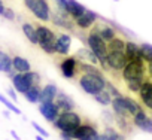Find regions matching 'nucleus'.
Returning a JSON list of instances; mask_svg holds the SVG:
<instances>
[{
  "label": "nucleus",
  "mask_w": 152,
  "mask_h": 140,
  "mask_svg": "<svg viewBox=\"0 0 152 140\" xmlns=\"http://www.w3.org/2000/svg\"><path fill=\"white\" fill-rule=\"evenodd\" d=\"M0 72L9 75L11 78L15 75V70L12 66V57L2 49H0Z\"/></svg>",
  "instance_id": "obj_20"
},
{
  "label": "nucleus",
  "mask_w": 152,
  "mask_h": 140,
  "mask_svg": "<svg viewBox=\"0 0 152 140\" xmlns=\"http://www.w3.org/2000/svg\"><path fill=\"white\" fill-rule=\"evenodd\" d=\"M125 43H127L125 39L116 36L115 39L107 42V49L109 52H125Z\"/></svg>",
  "instance_id": "obj_27"
},
{
  "label": "nucleus",
  "mask_w": 152,
  "mask_h": 140,
  "mask_svg": "<svg viewBox=\"0 0 152 140\" xmlns=\"http://www.w3.org/2000/svg\"><path fill=\"white\" fill-rule=\"evenodd\" d=\"M125 55H127L128 61H134V60L142 58V55H140V45H137V43H134L131 40H127V43H125Z\"/></svg>",
  "instance_id": "obj_25"
},
{
  "label": "nucleus",
  "mask_w": 152,
  "mask_h": 140,
  "mask_svg": "<svg viewBox=\"0 0 152 140\" xmlns=\"http://www.w3.org/2000/svg\"><path fill=\"white\" fill-rule=\"evenodd\" d=\"M84 73H88V75H103V69L96 66V64L81 61V75H84Z\"/></svg>",
  "instance_id": "obj_30"
},
{
  "label": "nucleus",
  "mask_w": 152,
  "mask_h": 140,
  "mask_svg": "<svg viewBox=\"0 0 152 140\" xmlns=\"http://www.w3.org/2000/svg\"><path fill=\"white\" fill-rule=\"evenodd\" d=\"M57 106H58V109L61 110V112H69V110H75L76 109V104H75V101L67 96V94H64V93H58V96H57V98H55V101H54Z\"/></svg>",
  "instance_id": "obj_21"
},
{
  "label": "nucleus",
  "mask_w": 152,
  "mask_h": 140,
  "mask_svg": "<svg viewBox=\"0 0 152 140\" xmlns=\"http://www.w3.org/2000/svg\"><path fill=\"white\" fill-rule=\"evenodd\" d=\"M60 70L66 79H78L81 76V60L75 55H66L60 60Z\"/></svg>",
  "instance_id": "obj_7"
},
{
  "label": "nucleus",
  "mask_w": 152,
  "mask_h": 140,
  "mask_svg": "<svg viewBox=\"0 0 152 140\" xmlns=\"http://www.w3.org/2000/svg\"><path fill=\"white\" fill-rule=\"evenodd\" d=\"M11 136H12V137H14V139H15V140H21V137H20V136H18V134H17V131H14V130H12V131H11Z\"/></svg>",
  "instance_id": "obj_42"
},
{
  "label": "nucleus",
  "mask_w": 152,
  "mask_h": 140,
  "mask_svg": "<svg viewBox=\"0 0 152 140\" xmlns=\"http://www.w3.org/2000/svg\"><path fill=\"white\" fill-rule=\"evenodd\" d=\"M148 78H151V79H152V63H149V64H148Z\"/></svg>",
  "instance_id": "obj_40"
},
{
  "label": "nucleus",
  "mask_w": 152,
  "mask_h": 140,
  "mask_svg": "<svg viewBox=\"0 0 152 140\" xmlns=\"http://www.w3.org/2000/svg\"><path fill=\"white\" fill-rule=\"evenodd\" d=\"M8 96H9V98L15 103V101H18V97H17V90L15 88H8Z\"/></svg>",
  "instance_id": "obj_38"
},
{
  "label": "nucleus",
  "mask_w": 152,
  "mask_h": 140,
  "mask_svg": "<svg viewBox=\"0 0 152 140\" xmlns=\"http://www.w3.org/2000/svg\"><path fill=\"white\" fill-rule=\"evenodd\" d=\"M97 140H109V139H107V137H106L103 133H100V136L97 137Z\"/></svg>",
  "instance_id": "obj_43"
},
{
  "label": "nucleus",
  "mask_w": 152,
  "mask_h": 140,
  "mask_svg": "<svg viewBox=\"0 0 152 140\" xmlns=\"http://www.w3.org/2000/svg\"><path fill=\"white\" fill-rule=\"evenodd\" d=\"M0 103H2L8 110H11L12 113H15V115H21V110L17 107V104L11 100V98H8V97H5L2 93H0Z\"/></svg>",
  "instance_id": "obj_32"
},
{
  "label": "nucleus",
  "mask_w": 152,
  "mask_h": 140,
  "mask_svg": "<svg viewBox=\"0 0 152 140\" xmlns=\"http://www.w3.org/2000/svg\"><path fill=\"white\" fill-rule=\"evenodd\" d=\"M21 28H23V33H24V36L27 37V40H28L30 43H33V45H37V43H39L36 26H33L31 23H23Z\"/></svg>",
  "instance_id": "obj_24"
},
{
  "label": "nucleus",
  "mask_w": 152,
  "mask_h": 140,
  "mask_svg": "<svg viewBox=\"0 0 152 140\" xmlns=\"http://www.w3.org/2000/svg\"><path fill=\"white\" fill-rule=\"evenodd\" d=\"M31 127H33V128H34V130L37 131V134H40V136H43L45 139H48L49 133H48V131H46V130H45L43 127H40V125H39L37 122H31Z\"/></svg>",
  "instance_id": "obj_36"
},
{
  "label": "nucleus",
  "mask_w": 152,
  "mask_h": 140,
  "mask_svg": "<svg viewBox=\"0 0 152 140\" xmlns=\"http://www.w3.org/2000/svg\"><path fill=\"white\" fill-rule=\"evenodd\" d=\"M5 3H3V0H0V15H3V12H5Z\"/></svg>",
  "instance_id": "obj_41"
},
{
  "label": "nucleus",
  "mask_w": 152,
  "mask_h": 140,
  "mask_svg": "<svg viewBox=\"0 0 152 140\" xmlns=\"http://www.w3.org/2000/svg\"><path fill=\"white\" fill-rule=\"evenodd\" d=\"M12 66H14V70L17 73H27L31 70V64L27 58L21 57V55H14L12 57Z\"/></svg>",
  "instance_id": "obj_22"
},
{
  "label": "nucleus",
  "mask_w": 152,
  "mask_h": 140,
  "mask_svg": "<svg viewBox=\"0 0 152 140\" xmlns=\"http://www.w3.org/2000/svg\"><path fill=\"white\" fill-rule=\"evenodd\" d=\"M36 28H37V39H39L37 45L40 46V49L48 55H55L57 54V49H55L57 33L46 26H36Z\"/></svg>",
  "instance_id": "obj_4"
},
{
  "label": "nucleus",
  "mask_w": 152,
  "mask_h": 140,
  "mask_svg": "<svg viewBox=\"0 0 152 140\" xmlns=\"http://www.w3.org/2000/svg\"><path fill=\"white\" fill-rule=\"evenodd\" d=\"M40 94H42V87L40 85H36V87H31L26 94V100L28 103H40Z\"/></svg>",
  "instance_id": "obj_28"
},
{
  "label": "nucleus",
  "mask_w": 152,
  "mask_h": 140,
  "mask_svg": "<svg viewBox=\"0 0 152 140\" xmlns=\"http://www.w3.org/2000/svg\"><path fill=\"white\" fill-rule=\"evenodd\" d=\"M49 21L52 23V26L64 28V30H73V26H75V21L70 18L67 11L60 8L58 5H55L54 2H52V6H51V20Z\"/></svg>",
  "instance_id": "obj_8"
},
{
  "label": "nucleus",
  "mask_w": 152,
  "mask_h": 140,
  "mask_svg": "<svg viewBox=\"0 0 152 140\" xmlns=\"http://www.w3.org/2000/svg\"><path fill=\"white\" fill-rule=\"evenodd\" d=\"M39 112L40 115L48 121V122H55L57 118L60 116L61 110L58 109V106L55 103H39Z\"/></svg>",
  "instance_id": "obj_15"
},
{
  "label": "nucleus",
  "mask_w": 152,
  "mask_h": 140,
  "mask_svg": "<svg viewBox=\"0 0 152 140\" xmlns=\"http://www.w3.org/2000/svg\"><path fill=\"white\" fill-rule=\"evenodd\" d=\"M106 64L112 72H122L124 67L128 64L125 52H109L106 58Z\"/></svg>",
  "instance_id": "obj_11"
},
{
  "label": "nucleus",
  "mask_w": 152,
  "mask_h": 140,
  "mask_svg": "<svg viewBox=\"0 0 152 140\" xmlns=\"http://www.w3.org/2000/svg\"><path fill=\"white\" fill-rule=\"evenodd\" d=\"M3 18H6V20H9V21H14L15 20V12H14V9H11V8H5V12H3V15H2Z\"/></svg>",
  "instance_id": "obj_37"
},
{
  "label": "nucleus",
  "mask_w": 152,
  "mask_h": 140,
  "mask_svg": "<svg viewBox=\"0 0 152 140\" xmlns=\"http://www.w3.org/2000/svg\"><path fill=\"white\" fill-rule=\"evenodd\" d=\"M60 137H61V140H75L73 136H70L67 133H60Z\"/></svg>",
  "instance_id": "obj_39"
},
{
  "label": "nucleus",
  "mask_w": 152,
  "mask_h": 140,
  "mask_svg": "<svg viewBox=\"0 0 152 140\" xmlns=\"http://www.w3.org/2000/svg\"><path fill=\"white\" fill-rule=\"evenodd\" d=\"M112 112L115 116H124V118H130L133 119V116L130 115L128 112V107H127V101H125V96H119V97H115L112 100Z\"/></svg>",
  "instance_id": "obj_17"
},
{
  "label": "nucleus",
  "mask_w": 152,
  "mask_h": 140,
  "mask_svg": "<svg viewBox=\"0 0 152 140\" xmlns=\"http://www.w3.org/2000/svg\"><path fill=\"white\" fill-rule=\"evenodd\" d=\"M133 125L145 133H152V118L143 107L133 116Z\"/></svg>",
  "instance_id": "obj_12"
},
{
  "label": "nucleus",
  "mask_w": 152,
  "mask_h": 140,
  "mask_svg": "<svg viewBox=\"0 0 152 140\" xmlns=\"http://www.w3.org/2000/svg\"><path fill=\"white\" fill-rule=\"evenodd\" d=\"M100 136V131L97 130V127L91 122H82L81 127L75 131L73 139L75 140H97V137Z\"/></svg>",
  "instance_id": "obj_9"
},
{
  "label": "nucleus",
  "mask_w": 152,
  "mask_h": 140,
  "mask_svg": "<svg viewBox=\"0 0 152 140\" xmlns=\"http://www.w3.org/2000/svg\"><path fill=\"white\" fill-rule=\"evenodd\" d=\"M9 112H11V110H3V116L9 118Z\"/></svg>",
  "instance_id": "obj_45"
},
{
  "label": "nucleus",
  "mask_w": 152,
  "mask_h": 140,
  "mask_svg": "<svg viewBox=\"0 0 152 140\" xmlns=\"http://www.w3.org/2000/svg\"><path fill=\"white\" fill-rule=\"evenodd\" d=\"M146 78H148V64L145 63L143 58L128 61V64L121 72V79H122L125 88L133 94L139 93V90L142 88Z\"/></svg>",
  "instance_id": "obj_1"
},
{
  "label": "nucleus",
  "mask_w": 152,
  "mask_h": 140,
  "mask_svg": "<svg viewBox=\"0 0 152 140\" xmlns=\"http://www.w3.org/2000/svg\"><path fill=\"white\" fill-rule=\"evenodd\" d=\"M110 94H112V97L115 98V97H119V96H122L121 93H119V90H118V87L116 85H113L112 82H109V81H106V87H104Z\"/></svg>",
  "instance_id": "obj_35"
},
{
  "label": "nucleus",
  "mask_w": 152,
  "mask_h": 140,
  "mask_svg": "<svg viewBox=\"0 0 152 140\" xmlns=\"http://www.w3.org/2000/svg\"><path fill=\"white\" fill-rule=\"evenodd\" d=\"M103 134L109 140H127L125 136H124V133H121L118 128H113V127H104Z\"/></svg>",
  "instance_id": "obj_31"
},
{
  "label": "nucleus",
  "mask_w": 152,
  "mask_h": 140,
  "mask_svg": "<svg viewBox=\"0 0 152 140\" xmlns=\"http://www.w3.org/2000/svg\"><path fill=\"white\" fill-rule=\"evenodd\" d=\"M140 55L145 60L146 64L152 63V45L149 43H142L140 45Z\"/></svg>",
  "instance_id": "obj_33"
},
{
  "label": "nucleus",
  "mask_w": 152,
  "mask_h": 140,
  "mask_svg": "<svg viewBox=\"0 0 152 140\" xmlns=\"http://www.w3.org/2000/svg\"><path fill=\"white\" fill-rule=\"evenodd\" d=\"M78 84L87 94L94 97L97 93L104 90L106 78H104V75H88V73H84V75H81L78 78Z\"/></svg>",
  "instance_id": "obj_5"
},
{
  "label": "nucleus",
  "mask_w": 152,
  "mask_h": 140,
  "mask_svg": "<svg viewBox=\"0 0 152 140\" xmlns=\"http://www.w3.org/2000/svg\"><path fill=\"white\" fill-rule=\"evenodd\" d=\"M12 85L17 90V93H21V94H26L31 88V84L28 82L26 73H15L12 76Z\"/></svg>",
  "instance_id": "obj_18"
},
{
  "label": "nucleus",
  "mask_w": 152,
  "mask_h": 140,
  "mask_svg": "<svg viewBox=\"0 0 152 140\" xmlns=\"http://www.w3.org/2000/svg\"><path fill=\"white\" fill-rule=\"evenodd\" d=\"M115 2H118V0H115Z\"/></svg>",
  "instance_id": "obj_46"
},
{
  "label": "nucleus",
  "mask_w": 152,
  "mask_h": 140,
  "mask_svg": "<svg viewBox=\"0 0 152 140\" xmlns=\"http://www.w3.org/2000/svg\"><path fill=\"white\" fill-rule=\"evenodd\" d=\"M36 140H46V139H45L43 136H40V134H37V136H36Z\"/></svg>",
  "instance_id": "obj_44"
},
{
  "label": "nucleus",
  "mask_w": 152,
  "mask_h": 140,
  "mask_svg": "<svg viewBox=\"0 0 152 140\" xmlns=\"http://www.w3.org/2000/svg\"><path fill=\"white\" fill-rule=\"evenodd\" d=\"M26 76H27L28 82L31 84V87H36V85H40V84H42V76H40L37 72H34V70H30V72H27Z\"/></svg>",
  "instance_id": "obj_34"
},
{
  "label": "nucleus",
  "mask_w": 152,
  "mask_h": 140,
  "mask_svg": "<svg viewBox=\"0 0 152 140\" xmlns=\"http://www.w3.org/2000/svg\"><path fill=\"white\" fill-rule=\"evenodd\" d=\"M93 30L97 31L104 42H110L112 39H115V37L118 36L116 30H115L112 26H109V24H106V23H102V21H97V23L94 24Z\"/></svg>",
  "instance_id": "obj_16"
},
{
  "label": "nucleus",
  "mask_w": 152,
  "mask_h": 140,
  "mask_svg": "<svg viewBox=\"0 0 152 140\" xmlns=\"http://www.w3.org/2000/svg\"><path fill=\"white\" fill-rule=\"evenodd\" d=\"M97 21H99L97 15H96L93 11H88V9H87L79 18L75 20V26L78 27L79 30H91Z\"/></svg>",
  "instance_id": "obj_14"
},
{
  "label": "nucleus",
  "mask_w": 152,
  "mask_h": 140,
  "mask_svg": "<svg viewBox=\"0 0 152 140\" xmlns=\"http://www.w3.org/2000/svg\"><path fill=\"white\" fill-rule=\"evenodd\" d=\"M24 6L42 23L51 20V3L49 0H24Z\"/></svg>",
  "instance_id": "obj_6"
},
{
  "label": "nucleus",
  "mask_w": 152,
  "mask_h": 140,
  "mask_svg": "<svg viewBox=\"0 0 152 140\" xmlns=\"http://www.w3.org/2000/svg\"><path fill=\"white\" fill-rule=\"evenodd\" d=\"M137 97H139L140 104L148 112L152 113V79L151 78H146V81L143 82L142 88L137 93Z\"/></svg>",
  "instance_id": "obj_10"
},
{
  "label": "nucleus",
  "mask_w": 152,
  "mask_h": 140,
  "mask_svg": "<svg viewBox=\"0 0 152 140\" xmlns=\"http://www.w3.org/2000/svg\"><path fill=\"white\" fill-rule=\"evenodd\" d=\"M87 46L99 57L100 60V67L103 70H107V72H112L109 69V66L106 64V58H107V54H109V49H107V42H104L100 34L97 31H94L93 28L88 31L87 34Z\"/></svg>",
  "instance_id": "obj_2"
},
{
  "label": "nucleus",
  "mask_w": 152,
  "mask_h": 140,
  "mask_svg": "<svg viewBox=\"0 0 152 140\" xmlns=\"http://www.w3.org/2000/svg\"><path fill=\"white\" fill-rule=\"evenodd\" d=\"M82 116L76 112V110H69V112H61L60 116L57 118L55 122H52V125L60 130V133H67L70 136L75 134V131L78 130L82 124Z\"/></svg>",
  "instance_id": "obj_3"
},
{
  "label": "nucleus",
  "mask_w": 152,
  "mask_h": 140,
  "mask_svg": "<svg viewBox=\"0 0 152 140\" xmlns=\"http://www.w3.org/2000/svg\"><path fill=\"white\" fill-rule=\"evenodd\" d=\"M72 45H73V37L67 33H57V54L61 55V57H66V55H72L70 54V49H72Z\"/></svg>",
  "instance_id": "obj_13"
},
{
  "label": "nucleus",
  "mask_w": 152,
  "mask_h": 140,
  "mask_svg": "<svg viewBox=\"0 0 152 140\" xmlns=\"http://www.w3.org/2000/svg\"><path fill=\"white\" fill-rule=\"evenodd\" d=\"M115 125H116V128L121 131V133H124V134H128V133H131V130H133V119H130V118H124V116H115Z\"/></svg>",
  "instance_id": "obj_26"
},
{
  "label": "nucleus",
  "mask_w": 152,
  "mask_h": 140,
  "mask_svg": "<svg viewBox=\"0 0 152 140\" xmlns=\"http://www.w3.org/2000/svg\"><path fill=\"white\" fill-rule=\"evenodd\" d=\"M94 100L100 104V106H110L112 104V100H113V97H112V94L104 88V90H102L100 93H97L96 96H94Z\"/></svg>",
  "instance_id": "obj_29"
},
{
  "label": "nucleus",
  "mask_w": 152,
  "mask_h": 140,
  "mask_svg": "<svg viewBox=\"0 0 152 140\" xmlns=\"http://www.w3.org/2000/svg\"><path fill=\"white\" fill-rule=\"evenodd\" d=\"M66 11H67V14L70 15V18L75 21L76 18H79L87 9H85V6H82L81 3L76 2V0H67Z\"/></svg>",
  "instance_id": "obj_23"
},
{
  "label": "nucleus",
  "mask_w": 152,
  "mask_h": 140,
  "mask_svg": "<svg viewBox=\"0 0 152 140\" xmlns=\"http://www.w3.org/2000/svg\"><path fill=\"white\" fill-rule=\"evenodd\" d=\"M58 88L54 84H46L42 87V94H40V103H54L57 96H58Z\"/></svg>",
  "instance_id": "obj_19"
}]
</instances>
